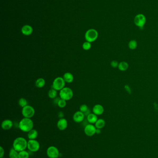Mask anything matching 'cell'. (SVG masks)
Here are the masks:
<instances>
[{"label":"cell","mask_w":158,"mask_h":158,"mask_svg":"<svg viewBox=\"0 0 158 158\" xmlns=\"http://www.w3.org/2000/svg\"><path fill=\"white\" fill-rule=\"evenodd\" d=\"M34 126V122L31 118L26 117H24L20 121L18 125L20 130L22 131L27 133L33 129Z\"/></svg>","instance_id":"obj_1"},{"label":"cell","mask_w":158,"mask_h":158,"mask_svg":"<svg viewBox=\"0 0 158 158\" xmlns=\"http://www.w3.org/2000/svg\"><path fill=\"white\" fill-rule=\"evenodd\" d=\"M27 147V141L22 137H17L13 141V147L18 152L25 150Z\"/></svg>","instance_id":"obj_2"},{"label":"cell","mask_w":158,"mask_h":158,"mask_svg":"<svg viewBox=\"0 0 158 158\" xmlns=\"http://www.w3.org/2000/svg\"><path fill=\"white\" fill-rule=\"evenodd\" d=\"M73 96V92L71 88L64 87L59 91V97L60 98L68 101L71 100Z\"/></svg>","instance_id":"obj_3"},{"label":"cell","mask_w":158,"mask_h":158,"mask_svg":"<svg viewBox=\"0 0 158 158\" xmlns=\"http://www.w3.org/2000/svg\"><path fill=\"white\" fill-rule=\"evenodd\" d=\"M98 37V32L94 29H90L85 33V39L86 41L92 43L96 41Z\"/></svg>","instance_id":"obj_4"},{"label":"cell","mask_w":158,"mask_h":158,"mask_svg":"<svg viewBox=\"0 0 158 158\" xmlns=\"http://www.w3.org/2000/svg\"><path fill=\"white\" fill-rule=\"evenodd\" d=\"M66 83V82L64 81L63 77H57L53 81L52 88L54 89L57 91H60L65 87Z\"/></svg>","instance_id":"obj_5"},{"label":"cell","mask_w":158,"mask_h":158,"mask_svg":"<svg viewBox=\"0 0 158 158\" xmlns=\"http://www.w3.org/2000/svg\"><path fill=\"white\" fill-rule=\"evenodd\" d=\"M21 113L24 117L31 118L34 116L35 111L34 108L32 106L30 105H27L24 107L22 108Z\"/></svg>","instance_id":"obj_6"},{"label":"cell","mask_w":158,"mask_h":158,"mask_svg":"<svg viewBox=\"0 0 158 158\" xmlns=\"http://www.w3.org/2000/svg\"><path fill=\"white\" fill-rule=\"evenodd\" d=\"M134 23L140 28H142L146 23V18L143 14H138L134 19Z\"/></svg>","instance_id":"obj_7"},{"label":"cell","mask_w":158,"mask_h":158,"mask_svg":"<svg viewBox=\"0 0 158 158\" xmlns=\"http://www.w3.org/2000/svg\"><path fill=\"white\" fill-rule=\"evenodd\" d=\"M27 148L32 152H36L40 149V143L36 139L29 140L27 141Z\"/></svg>","instance_id":"obj_8"},{"label":"cell","mask_w":158,"mask_h":158,"mask_svg":"<svg viewBox=\"0 0 158 158\" xmlns=\"http://www.w3.org/2000/svg\"><path fill=\"white\" fill-rule=\"evenodd\" d=\"M47 154L49 158H58L60 152L56 147L52 146L47 148Z\"/></svg>","instance_id":"obj_9"},{"label":"cell","mask_w":158,"mask_h":158,"mask_svg":"<svg viewBox=\"0 0 158 158\" xmlns=\"http://www.w3.org/2000/svg\"><path fill=\"white\" fill-rule=\"evenodd\" d=\"M96 128L93 124H88L85 126L84 129V132L87 136H92L96 132Z\"/></svg>","instance_id":"obj_10"},{"label":"cell","mask_w":158,"mask_h":158,"mask_svg":"<svg viewBox=\"0 0 158 158\" xmlns=\"http://www.w3.org/2000/svg\"><path fill=\"white\" fill-rule=\"evenodd\" d=\"M85 115L84 113L81 111H76L73 116V120L77 123H80L85 120Z\"/></svg>","instance_id":"obj_11"},{"label":"cell","mask_w":158,"mask_h":158,"mask_svg":"<svg viewBox=\"0 0 158 158\" xmlns=\"http://www.w3.org/2000/svg\"><path fill=\"white\" fill-rule=\"evenodd\" d=\"M57 127L60 130H64L66 129L68 126V122L64 118H60L57 122Z\"/></svg>","instance_id":"obj_12"},{"label":"cell","mask_w":158,"mask_h":158,"mask_svg":"<svg viewBox=\"0 0 158 158\" xmlns=\"http://www.w3.org/2000/svg\"><path fill=\"white\" fill-rule=\"evenodd\" d=\"M21 33L25 36H29L32 34L33 28L30 25L26 24L22 26L21 29Z\"/></svg>","instance_id":"obj_13"},{"label":"cell","mask_w":158,"mask_h":158,"mask_svg":"<svg viewBox=\"0 0 158 158\" xmlns=\"http://www.w3.org/2000/svg\"><path fill=\"white\" fill-rule=\"evenodd\" d=\"M13 126V122L10 119H5L2 121L1 124L2 128L5 130H10Z\"/></svg>","instance_id":"obj_14"},{"label":"cell","mask_w":158,"mask_h":158,"mask_svg":"<svg viewBox=\"0 0 158 158\" xmlns=\"http://www.w3.org/2000/svg\"><path fill=\"white\" fill-rule=\"evenodd\" d=\"M92 111L93 113L97 116L102 115L104 112V107L100 104H97L93 106L92 109Z\"/></svg>","instance_id":"obj_15"},{"label":"cell","mask_w":158,"mask_h":158,"mask_svg":"<svg viewBox=\"0 0 158 158\" xmlns=\"http://www.w3.org/2000/svg\"><path fill=\"white\" fill-rule=\"evenodd\" d=\"M63 79L67 83H71L73 81V75L70 72H66L63 75Z\"/></svg>","instance_id":"obj_16"},{"label":"cell","mask_w":158,"mask_h":158,"mask_svg":"<svg viewBox=\"0 0 158 158\" xmlns=\"http://www.w3.org/2000/svg\"><path fill=\"white\" fill-rule=\"evenodd\" d=\"M97 115L94 113H91L87 117V120L90 124H95L98 120Z\"/></svg>","instance_id":"obj_17"},{"label":"cell","mask_w":158,"mask_h":158,"mask_svg":"<svg viewBox=\"0 0 158 158\" xmlns=\"http://www.w3.org/2000/svg\"><path fill=\"white\" fill-rule=\"evenodd\" d=\"M38 136V132L35 129H32L27 133V137L29 140H35Z\"/></svg>","instance_id":"obj_18"},{"label":"cell","mask_w":158,"mask_h":158,"mask_svg":"<svg viewBox=\"0 0 158 158\" xmlns=\"http://www.w3.org/2000/svg\"><path fill=\"white\" fill-rule=\"evenodd\" d=\"M35 86L39 88H42L45 86V79L42 78H38L35 81Z\"/></svg>","instance_id":"obj_19"},{"label":"cell","mask_w":158,"mask_h":158,"mask_svg":"<svg viewBox=\"0 0 158 158\" xmlns=\"http://www.w3.org/2000/svg\"><path fill=\"white\" fill-rule=\"evenodd\" d=\"M105 125V121L103 119H98L95 124V126L96 129H101Z\"/></svg>","instance_id":"obj_20"},{"label":"cell","mask_w":158,"mask_h":158,"mask_svg":"<svg viewBox=\"0 0 158 158\" xmlns=\"http://www.w3.org/2000/svg\"><path fill=\"white\" fill-rule=\"evenodd\" d=\"M118 68L119 70L120 71H126L128 69V64L126 62L122 61L119 63Z\"/></svg>","instance_id":"obj_21"},{"label":"cell","mask_w":158,"mask_h":158,"mask_svg":"<svg viewBox=\"0 0 158 158\" xmlns=\"http://www.w3.org/2000/svg\"><path fill=\"white\" fill-rule=\"evenodd\" d=\"M10 158H19V152L12 147L9 152Z\"/></svg>","instance_id":"obj_22"},{"label":"cell","mask_w":158,"mask_h":158,"mask_svg":"<svg viewBox=\"0 0 158 158\" xmlns=\"http://www.w3.org/2000/svg\"><path fill=\"white\" fill-rule=\"evenodd\" d=\"M57 93H58L57 91L56 90L52 88L51 89H50V90L48 92V95L50 98L54 99L56 97H57Z\"/></svg>","instance_id":"obj_23"},{"label":"cell","mask_w":158,"mask_h":158,"mask_svg":"<svg viewBox=\"0 0 158 158\" xmlns=\"http://www.w3.org/2000/svg\"><path fill=\"white\" fill-rule=\"evenodd\" d=\"M18 104L22 108L24 107L26 105H28L27 100L24 98H21L19 99Z\"/></svg>","instance_id":"obj_24"},{"label":"cell","mask_w":158,"mask_h":158,"mask_svg":"<svg viewBox=\"0 0 158 158\" xmlns=\"http://www.w3.org/2000/svg\"><path fill=\"white\" fill-rule=\"evenodd\" d=\"M128 46L129 48L131 50H134L137 48V43L135 40H132L129 42Z\"/></svg>","instance_id":"obj_25"},{"label":"cell","mask_w":158,"mask_h":158,"mask_svg":"<svg viewBox=\"0 0 158 158\" xmlns=\"http://www.w3.org/2000/svg\"><path fill=\"white\" fill-rule=\"evenodd\" d=\"M29 152L25 150L19 152V158H29Z\"/></svg>","instance_id":"obj_26"},{"label":"cell","mask_w":158,"mask_h":158,"mask_svg":"<svg viewBox=\"0 0 158 158\" xmlns=\"http://www.w3.org/2000/svg\"><path fill=\"white\" fill-rule=\"evenodd\" d=\"M82 47H83V49L85 51H88L89 50H90L91 47V43L88 41L85 42L83 43Z\"/></svg>","instance_id":"obj_27"},{"label":"cell","mask_w":158,"mask_h":158,"mask_svg":"<svg viewBox=\"0 0 158 158\" xmlns=\"http://www.w3.org/2000/svg\"><path fill=\"white\" fill-rule=\"evenodd\" d=\"M66 101H67L65 100L60 98L58 101V103L57 104V105L59 107L61 108L65 107L66 106V104H67Z\"/></svg>","instance_id":"obj_28"},{"label":"cell","mask_w":158,"mask_h":158,"mask_svg":"<svg viewBox=\"0 0 158 158\" xmlns=\"http://www.w3.org/2000/svg\"><path fill=\"white\" fill-rule=\"evenodd\" d=\"M88 109V106L85 104L82 105L79 107V111L83 113H85V112H86Z\"/></svg>","instance_id":"obj_29"},{"label":"cell","mask_w":158,"mask_h":158,"mask_svg":"<svg viewBox=\"0 0 158 158\" xmlns=\"http://www.w3.org/2000/svg\"><path fill=\"white\" fill-rule=\"evenodd\" d=\"M111 67L114 68H116L118 67L119 63L116 61H112L110 63Z\"/></svg>","instance_id":"obj_30"},{"label":"cell","mask_w":158,"mask_h":158,"mask_svg":"<svg viewBox=\"0 0 158 158\" xmlns=\"http://www.w3.org/2000/svg\"><path fill=\"white\" fill-rule=\"evenodd\" d=\"M5 151L3 147H0V158H3L4 157Z\"/></svg>","instance_id":"obj_31"},{"label":"cell","mask_w":158,"mask_h":158,"mask_svg":"<svg viewBox=\"0 0 158 158\" xmlns=\"http://www.w3.org/2000/svg\"><path fill=\"white\" fill-rule=\"evenodd\" d=\"M58 117L59 118V119L64 118V113H63V112H62V111H59V112H58Z\"/></svg>","instance_id":"obj_32"},{"label":"cell","mask_w":158,"mask_h":158,"mask_svg":"<svg viewBox=\"0 0 158 158\" xmlns=\"http://www.w3.org/2000/svg\"><path fill=\"white\" fill-rule=\"evenodd\" d=\"M60 99V97L59 98L56 97L55 98H54V100H53V103H54L55 105H57Z\"/></svg>","instance_id":"obj_33"},{"label":"cell","mask_w":158,"mask_h":158,"mask_svg":"<svg viewBox=\"0 0 158 158\" xmlns=\"http://www.w3.org/2000/svg\"><path fill=\"white\" fill-rule=\"evenodd\" d=\"M125 88L126 89V90L128 91V93H131V89H130L129 87L128 86V85H127V86H125Z\"/></svg>","instance_id":"obj_34"},{"label":"cell","mask_w":158,"mask_h":158,"mask_svg":"<svg viewBox=\"0 0 158 158\" xmlns=\"http://www.w3.org/2000/svg\"><path fill=\"white\" fill-rule=\"evenodd\" d=\"M84 113V114H85V117H87V116H88V115H89L90 113H91L90 110L89 109L88 110H87L86 112H85V113Z\"/></svg>","instance_id":"obj_35"},{"label":"cell","mask_w":158,"mask_h":158,"mask_svg":"<svg viewBox=\"0 0 158 158\" xmlns=\"http://www.w3.org/2000/svg\"><path fill=\"white\" fill-rule=\"evenodd\" d=\"M101 129H96V134H100V133H101Z\"/></svg>","instance_id":"obj_36"},{"label":"cell","mask_w":158,"mask_h":158,"mask_svg":"<svg viewBox=\"0 0 158 158\" xmlns=\"http://www.w3.org/2000/svg\"><path fill=\"white\" fill-rule=\"evenodd\" d=\"M4 158V157H3V158Z\"/></svg>","instance_id":"obj_37"}]
</instances>
